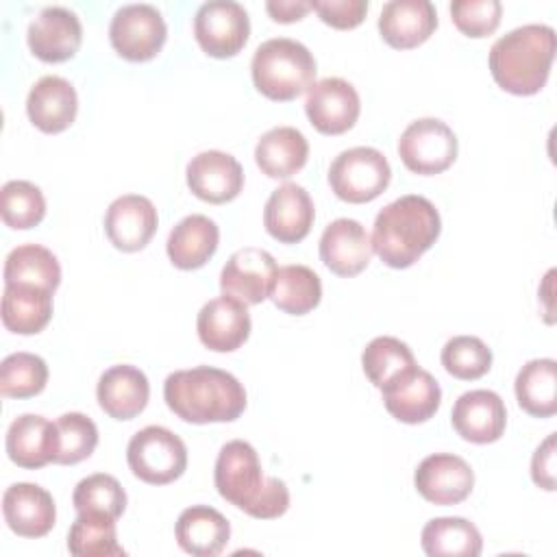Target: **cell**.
<instances>
[{
  "instance_id": "obj_28",
  "label": "cell",
  "mask_w": 557,
  "mask_h": 557,
  "mask_svg": "<svg viewBox=\"0 0 557 557\" xmlns=\"http://www.w3.org/2000/svg\"><path fill=\"white\" fill-rule=\"evenodd\" d=\"M218 242V224L202 213H191L170 231L165 250L178 270H198L215 255Z\"/></svg>"
},
{
  "instance_id": "obj_17",
  "label": "cell",
  "mask_w": 557,
  "mask_h": 557,
  "mask_svg": "<svg viewBox=\"0 0 557 557\" xmlns=\"http://www.w3.org/2000/svg\"><path fill=\"white\" fill-rule=\"evenodd\" d=\"M450 422L466 442L492 444L505 433L507 409L496 392L470 389L455 400Z\"/></svg>"
},
{
  "instance_id": "obj_21",
  "label": "cell",
  "mask_w": 557,
  "mask_h": 557,
  "mask_svg": "<svg viewBox=\"0 0 557 557\" xmlns=\"http://www.w3.org/2000/svg\"><path fill=\"white\" fill-rule=\"evenodd\" d=\"M372 252L370 235L352 218H337L322 231L320 259L337 276H355L366 270Z\"/></svg>"
},
{
  "instance_id": "obj_20",
  "label": "cell",
  "mask_w": 557,
  "mask_h": 557,
  "mask_svg": "<svg viewBox=\"0 0 557 557\" xmlns=\"http://www.w3.org/2000/svg\"><path fill=\"white\" fill-rule=\"evenodd\" d=\"M313 200L309 191L296 183L276 187L263 209V226L281 244L302 242L313 226Z\"/></svg>"
},
{
  "instance_id": "obj_23",
  "label": "cell",
  "mask_w": 557,
  "mask_h": 557,
  "mask_svg": "<svg viewBox=\"0 0 557 557\" xmlns=\"http://www.w3.org/2000/svg\"><path fill=\"white\" fill-rule=\"evenodd\" d=\"M437 28V11L429 0H392L379 15V33L396 50L424 44Z\"/></svg>"
},
{
  "instance_id": "obj_10",
  "label": "cell",
  "mask_w": 557,
  "mask_h": 557,
  "mask_svg": "<svg viewBox=\"0 0 557 557\" xmlns=\"http://www.w3.org/2000/svg\"><path fill=\"white\" fill-rule=\"evenodd\" d=\"M194 35L209 57L228 59L246 46L250 20L239 2L211 0L196 11Z\"/></svg>"
},
{
  "instance_id": "obj_37",
  "label": "cell",
  "mask_w": 557,
  "mask_h": 557,
  "mask_svg": "<svg viewBox=\"0 0 557 557\" xmlns=\"http://www.w3.org/2000/svg\"><path fill=\"white\" fill-rule=\"evenodd\" d=\"M57 448L52 463L74 466L87 459L98 446V426L91 418L78 411L63 413L54 420Z\"/></svg>"
},
{
  "instance_id": "obj_8",
  "label": "cell",
  "mask_w": 557,
  "mask_h": 557,
  "mask_svg": "<svg viewBox=\"0 0 557 557\" xmlns=\"http://www.w3.org/2000/svg\"><path fill=\"white\" fill-rule=\"evenodd\" d=\"M457 135L437 117H420L411 122L400 139L398 154L407 170L429 176L448 170L457 159Z\"/></svg>"
},
{
  "instance_id": "obj_5",
  "label": "cell",
  "mask_w": 557,
  "mask_h": 557,
  "mask_svg": "<svg viewBox=\"0 0 557 557\" xmlns=\"http://www.w3.org/2000/svg\"><path fill=\"white\" fill-rule=\"evenodd\" d=\"M126 461L139 481L165 485L185 472L187 446L170 429L150 424L131 437L126 446Z\"/></svg>"
},
{
  "instance_id": "obj_33",
  "label": "cell",
  "mask_w": 557,
  "mask_h": 557,
  "mask_svg": "<svg viewBox=\"0 0 557 557\" xmlns=\"http://www.w3.org/2000/svg\"><path fill=\"white\" fill-rule=\"evenodd\" d=\"M4 285H35L54 292L61 283V265L52 250L39 244L13 248L4 259Z\"/></svg>"
},
{
  "instance_id": "obj_24",
  "label": "cell",
  "mask_w": 557,
  "mask_h": 557,
  "mask_svg": "<svg viewBox=\"0 0 557 557\" xmlns=\"http://www.w3.org/2000/svg\"><path fill=\"white\" fill-rule=\"evenodd\" d=\"M96 398L100 409L113 420H133L139 416L150 398V383L146 374L128 363L111 366L98 379Z\"/></svg>"
},
{
  "instance_id": "obj_39",
  "label": "cell",
  "mask_w": 557,
  "mask_h": 557,
  "mask_svg": "<svg viewBox=\"0 0 557 557\" xmlns=\"http://www.w3.org/2000/svg\"><path fill=\"white\" fill-rule=\"evenodd\" d=\"M0 215L9 228H33L46 215V198L30 181H9L0 191Z\"/></svg>"
},
{
  "instance_id": "obj_30",
  "label": "cell",
  "mask_w": 557,
  "mask_h": 557,
  "mask_svg": "<svg viewBox=\"0 0 557 557\" xmlns=\"http://www.w3.org/2000/svg\"><path fill=\"white\" fill-rule=\"evenodd\" d=\"M52 294L35 285H4L2 324L17 335H35L52 318Z\"/></svg>"
},
{
  "instance_id": "obj_2",
  "label": "cell",
  "mask_w": 557,
  "mask_h": 557,
  "mask_svg": "<svg viewBox=\"0 0 557 557\" xmlns=\"http://www.w3.org/2000/svg\"><path fill=\"white\" fill-rule=\"evenodd\" d=\"M442 220L435 205L418 194H407L385 205L372 228V250L396 270L413 265L440 237Z\"/></svg>"
},
{
  "instance_id": "obj_7",
  "label": "cell",
  "mask_w": 557,
  "mask_h": 557,
  "mask_svg": "<svg viewBox=\"0 0 557 557\" xmlns=\"http://www.w3.org/2000/svg\"><path fill=\"white\" fill-rule=\"evenodd\" d=\"M213 481L224 500L250 513L265 487L268 476H263L257 450L244 440H233L226 442L218 453Z\"/></svg>"
},
{
  "instance_id": "obj_31",
  "label": "cell",
  "mask_w": 557,
  "mask_h": 557,
  "mask_svg": "<svg viewBox=\"0 0 557 557\" xmlns=\"http://www.w3.org/2000/svg\"><path fill=\"white\" fill-rule=\"evenodd\" d=\"M420 544L429 557H476L483 550L479 529L457 516L429 520L422 527Z\"/></svg>"
},
{
  "instance_id": "obj_44",
  "label": "cell",
  "mask_w": 557,
  "mask_h": 557,
  "mask_svg": "<svg viewBox=\"0 0 557 557\" xmlns=\"http://www.w3.org/2000/svg\"><path fill=\"white\" fill-rule=\"evenodd\" d=\"M555 433H550L533 453L531 479L546 492L555 490Z\"/></svg>"
},
{
  "instance_id": "obj_14",
  "label": "cell",
  "mask_w": 557,
  "mask_h": 557,
  "mask_svg": "<svg viewBox=\"0 0 557 557\" xmlns=\"http://www.w3.org/2000/svg\"><path fill=\"white\" fill-rule=\"evenodd\" d=\"M413 485L418 494L433 505H457L470 496L474 472L459 455L435 453L418 463Z\"/></svg>"
},
{
  "instance_id": "obj_19",
  "label": "cell",
  "mask_w": 557,
  "mask_h": 557,
  "mask_svg": "<svg viewBox=\"0 0 557 557\" xmlns=\"http://www.w3.org/2000/svg\"><path fill=\"white\" fill-rule=\"evenodd\" d=\"M7 527L20 537H44L52 531L57 507L52 494L37 483H13L2 494Z\"/></svg>"
},
{
  "instance_id": "obj_3",
  "label": "cell",
  "mask_w": 557,
  "mask_h": 557,
  "mask_svg": "<svg viewBox=\"0 0 557 557\" xmlns=\"http://www.w3.org/2000/svg\"><path fill=\"white\" fill-rule=\"evenodd\" d=\"M555 30L546 24H524L498 37L490 48V72L496 85L516 96L537 94L555 59Z\"/></svg>"
},
{
  "instance_id": "obj_32",
  "label": "cell",
  "mask_w": 557,
  "mask_h": 557,
  "mask_svg": "<svg viewBox=\"0 0 557 557\" xmlns=\"http://www.w3.org/2000/svg\"><path fill=\"white\" fill-rule=\"evenodd\" d=\"M516 400L533 418H550L557 411L555 359H531L516 374Z\"/></svg>"
},
{
  "instance_id": "obj_1",
  "label": "cell",
  "mask_w": 557,
  "mask_h": 557,
  "mask_svg": "<svg viewBox=\"0 0 557 557\" xmlns=\"http://www.w3.org/2000/svg\"><path fill=\"white\" fill-rule=\"evenodd\" d=\"M163 398L172 413L191 424L233 422L246 409L244 385L231 372L211 366L168 374Z\"/></svg>"
},
{
  "instance_id": "obj_22",
  "label": "cell",
  "mask_w": 557,
  "mask_h": 557,
  "mask_svg": "<svg viewBox=\"0 0 557 557\" xmlns=\"http://www.w3.org/2000/svg\"><path fill=\"white\" fill-rule=\"evenodd\" d=\"M196 331L209 350L233 352L250 335V313L244 302L222 294L202 305L196 318Z\"/></svg>"
},
{
  "instance_id": "obj_38",
  "label": "cell",
  "mask_w": 557,
  "mask_h": 557,
  "mask_svg": "<svg viewBox=\"0 0 557 557\" xmlns=\"http://www.w3.org/2000/svg\"><path fill=\"white\" fill-rule=\"evenodd\" d=\"M48 383V366L39 355L13 352L0 363V394L4 398H33Z\"/></svg>"
},
{
  "instance_id": "obj_18",
  "label": "cell",
  "mask_w": 557,
  "mask_h": 557,
  "mask_svg": "<svg viewBox=\"0 0 557 557\" xmlns=\"http://www.w3.org/2000/svg\"><path fill=\"white\" fill-rule=\"evenodd\" d=\"M159 224L157 209L150 198L124 194L115 198L104 213V233L109 242L124 252L146 248Z\"/></svg>"
},
{
  "instance_id": "obj_34",
  "label": "cell",
  "mask_w": 557,
  "mask_h": 557,
  "mask_svg": "<svg viewBox=\"0 0 557 557\" xmlns=\"http://www.w3.org/2000/svg\"><path fill=\"white\" fill-rule=\"evenodd\" d=\"M270 298L274 307L289 315H305L320 305L322 298V281L320 276L300 263L278 268Z\"/></svg>"
},
{
  "instance_id": "obj_40",
  "label": "cell",
  "mask_w": 557,
  "mask_h": 557,
  "mask_svg": "<svg viewBox=\"0 0 557 557\" xmlns=\"http://www.w3.org/2000/svg\"><path fill=\"white\" fill-rule=\"evenodd\" d=\"M72 505L78 513L100 511L117 520L126 509V492L115 476L96 472L76 483Z\"/></svg>"
},
{
  "instance_id": "obj_36",
  "label": "cell",
  "mask_w": 557,
  "mask_h": 557,
  "mask_svg": "<svg viewBox=\"0 0 557 557\" xmlns=\"http://www.w3.org/2000/svg\"><path fill=\"white\" fill-rule=\"evenodd\" d=\"M361 366L366 376L374 387H383L387 381L398 376L400 372L418 366L411 348L398 337L381 335L374 337L361 352Z\"/></svg>"
},
{
  "instance_id": "obj_27",
  "label": "cell",
  "mask_w": 557,
  "mask_h": 557,
  "mask_svg": "<svg viewBox=\"0 0 557 557\" xmlns=\"http://www.w3.org/2000/svg\"><path fill=\"white\" fill-rule=\"evenodd\" d=\"M174 535L178 546L196 557H215L231 537L228 520L209 505H191L181 511Z\"/></svg>"
},
{
  "instance_id": "obj_15",
  "label": "cell",
  "mask_w": 557,
  "mask_h": 557,
  "mask_svg": "<svg viewBox=\"0 0 557 557\" xmlns=\"http://www.w3.org/2000/svg\"><path fill=\"white\" fill-rule=\"evenodd\" d=\"M26 41L37 59L46 63H61L78 52L83 26L74 11L65 7H46L28 24Z\"/></svg>"
},
{
  "instance_id": "obj_26",
  "label": "cell",
  "mask_w": 557,
  "mask_h": 557,
  "mask_svg": "<svg viewBox=\"0 0 557 557\" xmlns=\"http://www.w3.org/2000/svg\"><path fill=\"white\" fill-rule=\"evenodd\" d=\"M7 455L9 459L26 470L44 468L54 459L57 431L54 422L37 413L17 416L7 429Z\"/></svg>"
},
{
  "instance_id": "obj_13",
  "label": "cell",
  "mask_w": 557,
  "mask_h": 557,
  "mask_svg": "<svg viewBox=\"0 0 557 557\" xmlns=\"http://www.w3.org/2000/svg\"><path fill=\"white\" fill-rule=\"evenodd\" d=\"M361 111L357 89L339 78L329 76L307 89L305 113L311 126L324 135H342L355 126Z\"/></svg>"
},
{
  "instance_id": "obj_6",
  "label": "cell",
  "mask_w": 557,
  "mask_h": 557,
  "mask_svg": "<svg viewBox=\"0 0 557 557\" xmlns=\"http://www.w3.org/2000/svg\"><path fill=\"white\" fill-rule=\"evenodd\" d=\"M392 178L385 154L370 146L342 150L329 168V185L333 194L350 205L370 202L381 196Z\"/></svg>"
},
{
  "instance_id": "obj_12",
  "label": "cell",
  "mask_w": 557,
  "mask_h": 557,
  "mask_svg": "<svg viewBox=\"0 0 557 557\" xmlns=\"http://www.w3.org/2000/svg\"><path fill=\"white\" fill-rule=\"evenodd\" d=\"M278 265L274 257L255 246L235 250L222 268L220 289L224 296H231L244 305H259L270 298V289Z\"/></svg>"
},
{
  "instance_id": "obj_35",
  "label": "cell",
  "mask_w": 557,
  "mask_h": 557,
  "mask_svg": "<svg viewBox=\"0 0 557 557\" xmlns=\"http://www.w3.org/2000/svg\"><path fill=\"white\" fill-rule=\"evenodd\" d=\"M67 550L76 557H122L115 518L100 511H83L67 531Z\"/></svg>"
},
{
  "instance_id": "obj_25",
  "label": "cell",
  "mask_w": 557,
  "mask_h": 557,
  "mask_svg": "<svg viewBox=\"0 0 557 557\" xmlns=\"http://www.w3.org/2000/svg\"><path fill=\"white\" fill-rule=\"evenodd\" d=\"M78 96L70 81L48 74L28 91L26 113L41 133H61L76 120Z\"/></svg>"
},
{
  "instance_id": "obj_45",
  "label": "cell",
  "mask_w": 557,
  "mask_h": 557,
  "mask_svg": "<svg viewBox=\"0 0 557 557\" xmlns=\"http://www.w3.org/2000/svg\"><path fill=\"white\" fill-rule=\"evenodd\" d=\"M311 9V2L307 0H268L265 11L274 22L289 24L305 17V13Z\"/></svg>"
},
{
  "instance_id": "obj_29",
  "label": "cell",
  "mask_w": 557,
  "mask_h": 557,
  "mask_svg": "<svg viewBox=\"0 0 557 557\" xmlns=\"http://www.w3.org/2000/svg\"><path fill=\"white\" fill-rule=\"evenodd\" d=\"M309 157L307 137L294 126H276L263 133L255 146V161L270 178H289Z\"/></svg>"
},
{
  "instance_id": "obj_16",
  "label": "cell",
  "mask_w": 557,
  "mask_h": 557,
  "mask_svg": "<svg viewBox=\"0 0 557 557\" xmlns=\"http://www.w3.org/2000/svg\"><path fill=\"white\" fill-rule=\"evenodd\" d=\"M187 187L205 202L222 205L239 196L244 187V170L239 161L222 150H205L187 163Z\"/></svg>"
},
{
  "instance_id": "obj_4",
  "label": "cell",
  "mask_w": 557,
  "mask_h": 557,
  "mask_svg": "<svg viewBox=\"0 0 557 557\" xmlns=\"http://www.w3.org/2000/svg\"><path fill=\"white\" fill-rule=\"evenodd\" d=\"M250 72L259 94L287 102L313 85L318 70L305 44L289 37H274L255 50Z\"/></svg>"
},
{
  "instance_id": "obj_41",
  "label": "cell",
  "mask_w": 557,
  "mask_h": 557,
  "mask_svg": "<svg viewBox=\"0 0 557 557\" xmlns=\"http://www.w3.org/2000/svg\"><path fill=\"white\" fill-rule=\"evenodd\" d=\"M442 366L461 381H474L490 372L492 350L474 335H455L442 348Z\"/></svg>"
},
{
  "instance_id": "obj_43",
  "label": "cell",
  "mask_w": 557,
  "mask_h": 557,
  "mask_svg": "<svg viewBox=\"0 0 557 557\" xmlns=\"http://www.w3.org/2000/svg\"><path fill=\"white\" fill-rule=\"evenodd\" d=\"M311 9L333 28L348 30L363 22L368 13L366 0H311Z\"/></svg>"
},
{
  "instance_id": "obj_42",
  "label": "cell",
  "mask_w": 557,
  "mask_h": 557,
  "mask_svg": "<svg viewBox=\"0 0 557 557\" xmlns=\"http://www.w3.org/2000/svg\"><path fill=\"white\" fill-rule=\"evenodd\" d=\"M450 15L463 35L485 37L498 28L503 4L498 0H455Z\"/></svg>"
},
{
  "instance_id": "obj_9",
  "label": "cell",
  "mask_w": 557,
  "mask_h": 557,
  "mask_svg": "<svg viewBox=\"0 0 557 557\" xmlns=\"http://www.w3.org/2000/svg\"><path fill=\"white\" fill-rule=\"evenodd\" d=\"M168 26L163 15L152 4H124L109 24L113 50L126 61H150L163 48Z\"/></svg>"
},
{
  "instance_id": "obj_11",
  "label": "cell",
  "mask_w": 557,
  "mask_h": 557,
  "mask_svg": "<svg viewBox=\"0 0 557 557\" xmlns=\"http://www.w3.org/2000/svg\"><path fill=\"white\" fill-rule=\"evenodd\" d=\"M381 392L389 416L405 424H420L431 420L442 403L440 383L431 372L418 366L387 381Z\"/></svg>"
}]
</instances>
